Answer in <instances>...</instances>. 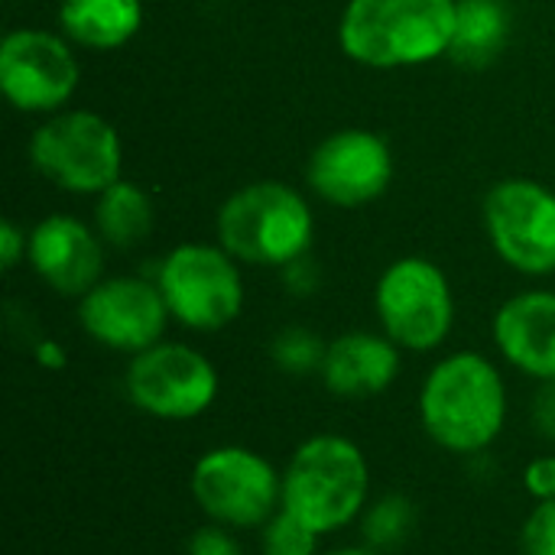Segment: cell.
Listing matches in <instances>:
<instances>
[{
    "mask_svg": "<svg viewBox=\"0 0 555 555\" xmlns=\"http://www.w3.org/2000/svg\"><path fill=\"white\" fill-rule=\"evenodd\" d=\"M309 202L283 182H250L218 211L221 247L250 267H289L312 247Z\"/></svg>",
    "mask_w": 555,
    "mask_h": 555,
    "instance_id": "cell-4",
    "label": "cell"
},
{
    "mask_svg": "<svg viewBox=\"0 0 555 555\" xmlns=\"http://www.w3.org/2000/svg\"><path fill=\"white\" fill-rule=\"evenodd\" d=\"M29 159L52 185L78 195H101L120 179L124 150L117 130L104 117L65 111L33 133Z\"/></svg>",
    "mask_w": 555,
    "mask_h": 555,
    "instance_id": "cell-7",
    "label": "cell"
},
{
    "mask_svg": "<svg viewBox=\"0 0 555 555\" xmlns=\"http://www.w3.org/2000/svg\"><path fill=\"white\" fill-rule=\"evenodd\" d=\"M36 361H39L42 367L62 371L68 358H65V348H62L59 341H39V345H36Z\"/></svg>",
    "mask_w": 555,
    "mask_h": 555,
    "instance_id": "cell-28",
    "label": "cell"
},
{
    "mask_svg": "<svg viewBox=\"0 0 555 555\" xmlns=\"http://www.w3.org/2000/svg\"><path fill=\"white\" fill-rule=\"evenodd\" d=\"M94 231L111 247H137L153 231V202L133 182L117 179L111 189L98 195L94 205Z\"/></svg>",
    "mask_w": 555,
    "mask_h": 555,
    "instance_id": "cell-19",
    "label": "cell"
},
{
    "mask_svg": "<svg viewBox=\"0 0 555 555\" xmlns=\"http://www.w3.org/2000/svg\"><path fill=\"white\" fill-rule=\"evenodd\" d=\"M530 420L540 439L555 446V380H546L537 387L533 393V406H530Z\"/></svg>",
    "mask_w": 555,
    "mask_h": 555,
    "instance_id": "cell-26",
    "label": "cell"
},
{
    "mask_svg": "<svg viewBox=\"0 0 555 555\" xmlns=\"http://www.w3.org/2000/svg\"><path fill=\"white\" fill-rule=\"evenodd\" d=\"M501 358L537 384L555 380V293L530 289L511 296L491 325Z\"/></svg>",
    "mask_w": 555,
    "mask_h": 555,
    "instance_id": "cell-15",
    "label": "cell"
},
{
    "mask_svg": "<svg viewBox=\"0 0 555 555\" xmlns=\"http://www.w3.org/2000/svg\"><path fill=\"white\" fill-rule=\"evenodd\" d=\"M62 33L88 49H117L137 36L143 23L140 0H62Z\"/></svg>",
    "mask_w": 555,
    "mask_h": 555,
    "instance_id": "cell-18",
    "label": "cell"
},
{
    "mask_svg": "<svg viewBox=\"0 0 555 555\" xmlns=\"http://www.w3.org/2000/svg\"><path fill=\"white\" fill-rule=\"evenodd\" d=\"M325 351H328V341H322L315 332H309L302 325H289V328L276 332L270 341V361L286 377L322 374Z\"/></svg>",
    "mask_w": 555,
    "mask_h": 555,
    "instance_id": "cell-21",
    "label": "cell"
},
{
    "mask_svg": "<svg viewBox=\"0 0 555 555\" xmlns=\"http://www.w3.org/2000/svg\"><path fill=\"white\" fill-rule=\"evenodd\" d=\"M185 555H244V546L237 543L234 530L218 527V524H205L189 537Z\"/></svg>",
    "mask_w": 555,
    "mask_h": 555,
    "instance_id": "cell-24",
    "label": "cell"
},
{
    "mask_svg": "<svg viewBox=\"0 0 555 555\" xmlns=\"http://www.w3.org/2000/svg\"><path fill=\"white\" fill-rule=\"evenodd\" d=\"M156 286L169 315L192 332H221L244 309V280L224 247L182 244L166 254Z\"/></svg>",
    "mask_w": 555,
    "mask_h": 555,
    "instance_id": "cell-8",
    "label": "cell"
},
{
    "mask_svg": "<svg viewBox=\"0 0 555 555\" xmlns=\"http://www.w3.org/2000/svg\"><path fill=\"white\" fill-rule=\"evenodd\" d=\"M485 228L501 260L527 276L555 273V192L533 179H504L485 198Z\"/></svg>",
    "mask_w": 555,
    "mask_h": 555,
    "instance_id": "cell-10",
    "label": "cell"
},
{
    "mask_svg": "<svg viewBox=\"0 0 555 555\" xmlns=\"http://www.w3.org/2000/svg\"><path fill=\"white\" fill-rule=\"evenodd\" d=\"M459 0H348L338 39L367 68L423 65L449 52Z\"/></svg>",
    "mask_w": 555,
    "mask_h": 555,
    "instance_id": "cell-3",
    "label": "cell"
},
{
    "mask_svg": "<svg viewBox=\"0 0 555 555\" xmlns=\"http://www.w3.org/2000/svg\"><path fill=\"white\" fill-rule=\"evenodd\" d=\"M400 351L403 348L384 332H345L328 341L319 377L325 390L341 400L380 397L400 377Z\"/></svg>",
    "mask_w": 555,
    "mask_h": 555,
    "instance_id": "cell-16",
    "label": "cell"
},
{
    "mask_svg": "<svg viewBox=\"0 0 555 555\" xmlns=\"http://www.w3.org/2000/svg\"><path fill=\"white\" fill-rule=\"evenodd\" d=\"M322 555H384L377 553V550H371V546H341V550H332V553H322Z\"/></svg>",
    "mask_w": 555,
    "mask_h": 555,
    "instance_id": "cell-29",
    "label": "cell"
},
{
    "mask_svg": "<svg viewBox=\"0 0 555 555\" xmlns=\"http://www.w3.org/2000/svg\"><path fill=\"white\" fill-rule=\"evenodd\" d=\"M189 488L208 524L228 530H260L283 507V472L247 446L202 452Z\"/></svg>",
    "mask_w": 555,
    "mask_h": 555,
    "instance_id": "cell-5",
    "label": "cell"
},
{
    "mask_svg": "<svg viewBox=\"0 0 555 555\" xmlns=\"http://www.w3.org/2000/svg\"><path fill=\"white\" fill-rule=\"evenodd\" d=\"M358 527H361L364 546H371V550H377V553L384 555L393 553L416 530V504L406 494H400V491L384 494V498H377V501H371L364 507Z\"/></svg>",
    "mask_w": 555,
    "mask_h": 555,
    "instance_id": "cell-20",
    "label": "cell"
},
{
    "mask_svg": "<svg viewBox=\"0 0 555 555\" xmlns=\"http://www.w3.org/2000/svg\"><path fill=\"white\" fill-rule=\"evenodd\" d=\"M524 488L537 504L555 501V455H540L524 468Z\"/></svg>",
    "mask_w": 555,
    "mask_h": 555,
    "instance_id": "cell-25",
    "label": "cell"
},
{
    "mask_svg": "<svg viewBox=\"0 0 555 555\" xmlns=\"http://www.w3.org/2000/svg\"><path fill=\"white\" fill-rule=\"evenodd\" d=\"M169 306L156 280L111 276L78 299V322L91 341L120 354H140L163 341Z\"/></svg>",
    "mask_w": 555,
    "mask_h": 555,
    "instance_id": "cell-11",
    "label": "cell"
},
{
    "mask_svg": "<svg viewBox=\"0 0 555 555\" xmlns=\"http://www.w3.org/2000/svg\"><path fill=\"white\" fill-rule=\"evenodd\" d=\"M511 13L504 0H459L449 59L462 68H488L507 46Z\"/></svg>",
    "mask_w": 555,
    "mask_h": 555,
    "instance_id": "cell-17",
    "label": "cell"
},
{
    "mask_svg": "<svg viewBox=\"0 0 555 555\" xmlns=\"http://www.w3.org/2000/svg\"><path fill=\"white\" fill-rule=\"evenodd\" d=\"M36 276L62 293V296H85L94 289L104 276V241L98 231L88 224L68 218V215H52L39 221L29 231V250H26Z\"/></svg>",
    "mask_w": 555,
    "mask_h": 555,
    "instance_id": "cell-14",
    "label": "cell"
},
{
    "mask_svg": "<svg viewBox=\"0 0 555 555\" xmlns=\"http://www.w3.org/2000/svg\"><path fill=\"white\" fill-rule=\"evenodd\" d=\"M29 250V237L13 224V221H3L0 224V267L3 270H13Z\"/></svg>",
    "mask_w": 555,
    "mask_h": 555,
    "instance_id": "cell-27",
    "label": "cell"
},
{
    "mask_svg": "<svg viewBox=\"0 0 555 555\" xmlns=\"http://www.w3.org/2000/svg\"><path fill=\"white\" fill-rule=\"evenodd\" d=\"M319 533L306 527L289 511H276L260 527V553L263 555H322L319 553Z\"/></svg>",
    "mask_w": 555,
    "mask_h": 555,
    "instance_id": "cell-22",
    "label": "cell"
},
{
    "mask_svg": "<svg viewBox=\"0 0 555 555\" xmlns=\"http://www.w3.org/2000/svg\"><path fill=\"white\" fill-rule=\"evenodd\" d=\"M124 390L140 413L163 423H185L215 406L221 377L198 348L182 341H156L130 358Z\"/></svg>",
    "mask_w": 555,
    "mask_h": 555,
    "instance_id": "cell-9",
    "label": "cell"
},
{
    "mask_svg": "<svg viewBox=\"0 0 555 555\" xmlns=\"http://www.w3.org/2000/svg\"><path fill=\"white\" fill-rule=\"evenodd\" d=\"M371 504V465L358 442L338 433L309 436L283 468V511L319 537L361 520Z\"/></svg>",
    "mask_w": 555,
    "mask_h": 555,
    "instance_id": "cell-2",
    "label": "cell"
},
{
    "mask_svg": "<svg viewBox=\"0 0 555 555\" xmlns=\"http://www.w3.org/2000/svg\"><path fill=\"white\" fill-rule=\"evenodd\" d=\"M380 332L403 351L429 354L442 348L455 322V296L442 267L426 257L390 263L374 289Z\"/></svg>",
    "mask_w": 555,
    "mask_h": 555,
    "instance_id": "cell-6",
    "label": "cell"
},
{
    "mask_svg": "<svg viewBox=\"0 0 555 555\" xmlns=\"http://www.w3.org/2000/svg\"><path fill=\"white\" fill-rule=\"evenodd\" d=\"M306 179L319 198L338 208H358L380 198L393 179V156L384 137L348 127L325 137L306 166Z\"/></svg>",
    "mask_w": 555,
    "mask_h": 555,
    "instance_id": "cell-13",
    "label": "cell"
},
{
    "mask_svg": "<svg viewBox=\"0 0 555 555\" xmlns=\"http://www.w3.org/2000/svg\"><path fill=\"white\" fill-rule=\"evenodd\" d=\"M524 555H555V501H540L520 527Z\"/></svg>",
    "mask_w": 555,
    "mask_h": 555,
    "instance_id": "cell-23",
    "label": "cell"
},
{
    "mask_svg": "<svg viewBox=\"0 0 555 555\" xmlns=\"http://www.w3.org/2000/svg\"><path fill=\"white\" fill-rule=\"evenodd\" d=\"M507 384L481 351H455L433 364L420 387V423L452 455L488 452L507 426Z\"/></svg>",
    "mask_w": 555,
    "mask_h": 555,
    "instance_id": "cell-1",
    "label": "cell"
},
{
    "mask_svg": "<svg viewBox=\"0 0 555 555\" xmlns=\"http://www.w3.org/2000/svg\"><path fill=\"white\" fill-rule=\"evenodd\" d=\"M78 59L46 29H13L0 46V91L29 114L59 111L78 88Z\"/></svg>",
    "mask_w": 555,
    "mask_h": 555,
    "instance_id": "cell-12",
    "label": "cell"
}]
</instances>
